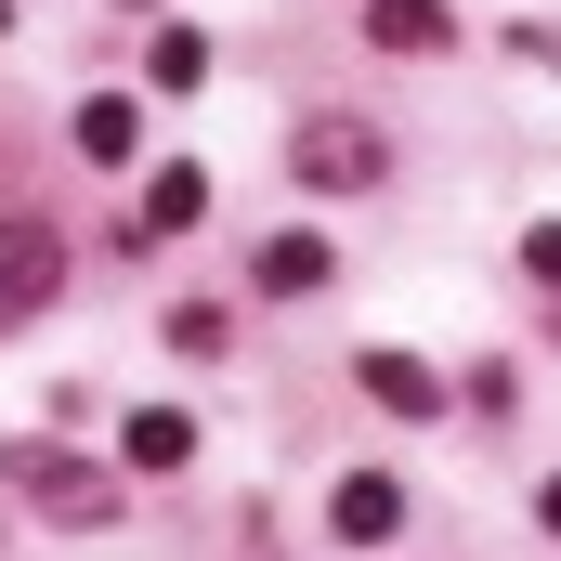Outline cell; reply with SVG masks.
Wrapping results in <instances>:
<instances>
[{
    "label": "cell",
    "instance_id": "cell-1",
    "mask_svg": "<svg viewBox=\"0 0 561 561\" xmlns=\"http://www.w3.org/2000/svg\"><path fill=\"white\" fill-rule=\"evenodd\" d=\"M287 170H300V183H313V196H366V183H379V170H392V144L366 131V118H313V131L287 144Z\"/></svg>",
    "mask_w": 561,
    "mask_h": 561
},
{
    "label": "cell",
    "instance_id": "cell-2",
    "mask_svg": "<svg viewBox=\"0 0 561 561\" xmlns=\"http://www.w3.org/2000/svg\"><path fill=\"white\" fill-rule=\"evenodd\" d=\"M13 483H26L53 523H105V510H118V496H105V470H92V457H66V444H13Z\"/></svg>",
    "mask_w": 561,
    "mask_h": 561
},
{
    "label": "cell",
    "instance_id": "cell-3",
    "mask_svg": "<svg viewBox=\"0 0 561 561\" xmlns=\"http://www.w3.org/2000/svg\"><path fill=\"white\" fill-rule=\"evenodd\" d=\"M66 287V249H53V222H0V327L13 313H39Z\"/></svg>",
    "mask_w": 561,
    "mask_h": 561
},
{
    "label": "cell",
    "instance_id": "cell-4",
    "mask_svg": "<svg viewBox=\"0 0 561 561\" xmlns=\"http://www.w3.org/2000/svg\"><path fill=\"white\" fill-rule=\"evenodd\" d=\"M327 523H340V549H379V536L405 523V483H392V470H340V496H327Z\"/></svg>",
    "mask_w": 561,
    "mask_h": 561
},
{
    "label": "cell",
    "instance_id": "cell-5",
    "mask_svg": "<svg viewBox=\"0 0 561 561\" xmlns=\"http://www.w3.org/2000/svg\"><path fill=\"white\" fill-rule=\"evenodd\" d=\"M353 392H366V405H392V419H431V405H444V379H431L419 353H366V366H353Z\"/></svg>",
    "mask_w": 561,
    "mask_h": 561
},
{
    "label": "cell",
    "instance_id": "cell-6",
    "mask_svg": "<svg viewBox=\"0 0 561 561\" xmlns=\"http://www.w3.org/2000/svg\"><path fill=\"white\" fill-rule=\"evenodd\" d=\"M249 275L275 287V300H313V287L340 275V262H327V236H275V249H262V262H249Z\"/></svg>",
    "mask_w": 561,
    "mask_h": 561
},
{
    "label": "cell",
    "instance_id": "cell-7",
    "mask_svg": "<svg viewBox=\"0 0 561 561\" xmlns=\"http://www.w3.org/2000/svg\"><path fill=\"white\" fill-rule=\"evenodd\" d=\"M196 209H209V170H183V157H170V170H144V236H183Z\"/></svg>",
    "mask_w": 561,
    "mask_h": 561
},
{
    "label": "cell",
    "instance_id": "cell-8",
    "mask_svg": "<svg viewBox=\"0 0 561 561\" xmlns=\"http://www.w3.org/2000/svg\"><path fill=\"white\" fill-rule=\"evenodd\" d=\"M366 39L379 53H431L444 39V0H366Z\"/></svg>",
    "mask_w": 561,
    "mask_h": 561
},
{
    "label": "cell",
    "instance_id": "cell-9",
    "mask_svg": "<svg viewBox=\"0 0 561 561\" xmlns=\"http://www.w3.org/2000/svg\"><path fill=\"white\" fill-rule=\"evenodd\" d=\"M131 144H144V118L118 105V92H92V105H79V157H92V170H118Z\"/></svg>",
    "mask_w": 561,
    "mask_h": 561
},
{
    "label": "cell",
    "instance_id": "cell-10",
    "mask_svg": "<svg viewBox=\"0 0 561 561\" xmlns=\"http://www.w3.org/2000/svg\"><path fill=\"white\" fill-rule=\"evenodd\" d=\"M183 457H196V419L183 405H144L131 419V470H183Z\"/></svg>",
    "mask_w": 561,
    "mask_h": 561
},
{
    "label": "cell",
    "instance_id": "cell-11",
    "mask_svg": "<svg viewBox=\"0 0 561 561\" xmlns=\"http://www.w3.org/2000/svg\"><path fill=\"white\" fill-rule=\"evenodd\" d=\"M157 92H209V39H196V26L157 39Z\"/></svg>",
    "mask_w": 561,
    "mask_h": 561
},
{
    "label": "cell",
    "instance_id": "cell-12",
    "mask_svg": "<svg viewBox=\"0 0 561 561\" xmlns=\"http://www.w3.org/2000/svg\"><path fill=\"white\" fill-rule=\"evenodd\" d=\"M523 275H536V287H561V222H536V236H523Z\"/></svg>",
    "mask_w": 561,
    "mask_h": 561
},
{
    "label": "cell",
    "instance_id": "cell-13",
    "mask_svg": "<svg viewBox=\"0 0 561 561\" xmlns=\"http://www.w3.org/2000/svg\"><path fill=\"white\" fill-rule=\"evenodd\" d=\"M536 523H549V536H561V470H549V483H536Z\"/></svg>",
    "mask_w": 561,
    "mask_h": 561
}]
</instances>
